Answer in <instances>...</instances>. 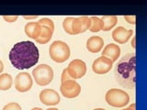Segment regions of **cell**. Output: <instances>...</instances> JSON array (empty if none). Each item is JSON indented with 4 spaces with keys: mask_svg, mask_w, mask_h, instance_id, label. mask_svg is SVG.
<instances>
[{
    "mask_svg": "<svg viewBox=\"0 0 147 110\" xmlns=\"http://www.w3.org/2000/svg\"><path fill=\"white\" fill-rule=\"evenodd\" d=\"M40 52L31 41H20L13 46L9 52V61L18 70H26L35 66L39 62Z\"/></svg>",
    "mask_w": 147,
    "mask_h": 110,
    "instance_id": "1",
    "label": "cell"
},
{
    "mask_svg": "<svg viewBox=\"0 0 147 110\" xmlns=\"http://www.w3.org/2000/svg\"><path fill=\"white\" fill-rule=\"evenodd\" d=\"M115 78L123 87L133 89L136 85V55L127 53L118 62L115 68Z\"/></svg>",
    "mask_w": 147,
    "mask_h": 110,
    "instance_id": "2",
    "label": "cell"
},
{
    "mask_svg": "<svg viewBox=\"0 0 147 110\" xmlns=\"http://www.w3.org/2000/svg\"><path fill=\"white\" fill-rule=\"evenodd\" d=\"M49 54L53 62L62 63L66 62L70 57V48L63 41L55 40L50 46Z\"/></svg>",
    "mask_w": 147,
    "mask_h": 110,
    "instance_id": "3",
    "label": "cell"
},
{
    "mask_svg": "<svg viewBox=\"0 0 147 110\" xmlns=\"http://www.w3.org/2000/svg\"><path fill=\"white\" fill-rule=\"evenodd\" d=\"M105 100L114 107H124L130 102V96L125 91L118 88L109 89L105 95Z\"/></svg>",
    "mask_w": 147,
    "mask_h": 110,
    "instance_id": "4",
    "label": "cell"
},
{
    "mask_svg": "<svg viewBox=\"0 0 147 110\" xmlns=\"http://www.w3.org/2000/svg\"><path fill=\"white\" fill-rule=\"evenodd\" d=\"M36 84L40 86H45L51 84L53 79V70L48 64H40L32 71Z\"/></svg>",
    "mask_w": 147,
    "mask_h": 110,
    "instance_id": "5",
    "label": "cell"
},
{
    "mask_svg": "<svg viewBox=\"0 0 147 110\" xmlns=\"http://www.w3.org/2000/svg\"><path fill=\"white\" fill-rule=\"evenodd\" d=\"M66 70L69 76L71 77V79H80L83 76H85L86 73V64L82 60L76 59L69 63Z\"/></svg>",
    "mask_w": 147,
    "mask_h": 110,
    "instance_id": "6",
    "label": "cell"
},
{
    "mask_svg": "<svg viewBox=\"0 0 147 110\" xmlns=\"http://www.w3.org/2000/svg\"><path fill=\"white\" fill-rule=\"evenodd\" d=\"M60 91L64 97L72 99L79 95L81 92V86L76 81L70 79L62 82L61 86H60Z\"/></svg>",
    "mask_w": 147,
    "mask_h": 110,
    "instance_id": "7",
    "label": "cell"
},
{
    "mask_svg": "<svg viewBox=\"0 0 147 110\" xmlns=\"http://www.w3.org/2000/svg\"><path fill=\"white\" fill-rule=\"evenodd\" d=\"M33 80L29 72H20L15 78V88L20 93H25L31 89Z\"/></svg>",
    "mask_w": 147,
    "mask_h": 110,
    "instance_id": "8",
    "label": "cell"
},
{
    "mask_svg": "<svg viewBox=\"0 0 147 110\" xmlns=\"http://www.w3.org/2000/svg\"><path fill=\"white\" fill-rule=\"evenodd\" d=\"M113 66V62L105 56L96 58L92 64V70L96 74H105L108 73Z\"/></svg>",
    "mask_w": 147,
    "mask_h": 110,
    "instance_id": "9",
    "label": "cell"
},
{
    "mask_svg": "<svg viewBox=\"0 0 147 110\" xmlns=\"http://www.w3.org/2000/svg\"><path fill=\"white\" fill-rule=\"evenodd\" d=\"M40 100L46 105H56L60 103L61 98L55 90L44 89L40 93Z\"/></svg>",
    "mask_w": 147,
    "mask_h": 110,
    "instance_id": "10",
    "label": "cell"
},
{
    "mask_svg": "<svg viewBox=\"0 0 147 110\" xmlns=\"http://www.w3.org/2000/svg\"><path fill=\"white\" fill-rule=\"evenodd\" d=\"M90 17H75L72 23V32L73 35H77L84 33L85 31L89 30L90 28Z\"/></svg>",
    "mask_w": 147,
    "mask_h": 110,
    "instance_id": "11",
    "label": "cell"
},
{
    "mask_svg": "<svg viewBox=\"0 0 147 110\" xmlns=\"http://www.w3.org/2000/svg\"><path fill=\"white\" fill-rule=\"evenodd\" d=\"M132 33L133 31L131 30H128L124 27H118L112 31V38L116 42L123 44L130 40Z\"/></svg>",
    "mask_w": 147,
    "mask_h": 110,
    "instance_id": "12",
    "label": "cell"
},
{
    "mask_svg": "<svg viewBox=\"0 0 147 110\" xmlns=\"http://www.w3.org/2000/svg\"><path fill=\"white\" fill-rule=\"evenodd\" d=\"M104 46V40L99 36H92L86 40V49L91 53H98Z\"/></svg>",
    "mask_w": 147,
    "mask_h": 110,
    "instance_id": "13",
    "label": "cell"
},
{
    "mask_svg": "<svg viewBox=\"0 0 147 110\" xmlns=\"http://www.w3.org/2000/svg\"><path fill=\"white\" fill-rule=\"evenodd\" d=\"M119 55H121V48L117 44L114 43L108 44L102 52V56L109 58L112 62L118 61Z\"/></svg>",
    "mask_w": 147,
    "mask_h": 110,
    "instance_id": "14",
    "label": "cell"
},
{
    "mask_svg": "<svg viewBox=\"0 0 147 110\" xmlns=\"http://www.w3.org/2000/svg\"><path fill=\"white\" fill-rule=\"evenodd\" d=\"M25 33L29 38L32 40H37L40 35L41 32V25L38 22H29L25 25Z\"/></svg>",
    "mask_w": 147,
    "mask_h": 110,
    "instance_id": "15",
    "label": "cell"
},
{
    "mask_svg": "<svg viewBox=\"0 0 147 110\" xmlns=\"http://www.w3.org/2000/svg\"><path fill=\"white\" fill-rule=\"evenodd\" d=\"M53 34V30H51L50 28L46 27V26H41V32L40 35L38 39L36 40V41L39 44H46L48 43L51 40Z\"/></svg>",
    "mask_w": 147,
    "mask_h": 110,
    "instance_id": "16",
    "label": "cell"
},
{
    "mask_svg": "<svg viewBox=\"0 0 147 110\" xmlns=\"http://www.w3.org/2000/svg\"><path fill=\"white\" fill-rule=\"evenodd\" d=\"M100 19L102 20L103 23V31H109L112 30L118 22V18L116 16H104L100 17Z\"/></svg>",
    "mask_w": 147,
    "mask_h": 110,
    "instance_id": "17",
    "label": "cell"
},
{
    "mask_svg": "<svg viewBox=\"0 0 147 110\" xmlns=\"http://www.w3.org/2000/svg\"><path fill=\"white\" fill-rule=\"evenodd\" d=\"M13 85V78L9 73L0 74V90L7 91L11 88Z\"/></svg>",
    "mask_w": 147,
    "mask_h": 110,
    "instance_id": "18",
    "label": "cell"
},
{
    "mask_svg": "<svg viewBox=\"0 0 147 110\" xmlns=\"http://www.w3.org/2000/svg\"><path fill=\"white\" fill-rule=\"evenodd\" d=\"M90 28L89 30L91 32H98L103 29L102 20L98 17H90Z\"/></svg>",
    "mask_w": 147,
    "mask_h": 110,
    "instance_id": "19",
    "label": "cell"
},
{
    "mask_svg": "<svg viewBox=\"0 0 147 110\" xmlns=\"http://www.w3.org/2000/svg\"><path fill=\"white\" fill-rule=\"evenodd\" d=\"M75 19V17H68L66 18H64L63 22V30L66 33L73 35V32H72V23Z\"/></svg>",
    "mask_w": 147,
    "mask_h": 110,
    "instance_id": "20",
    "label": "cell"
},
{
    "mask_svg": "<svg viewBox=\"0 0 147 110\" xmlns=\"http://www.w3.org/2000/svg\"><path fill=\"white\" fill-rule=\"evenodd\" d=\"M38 23L41 26H46L50 28L51 30H53L54 31V23L52 19H50L48 17H42L38 21Z\"/></svg>",
    "mask_w": 147,
    "mask_h": 110,
    "instance_id": "21",
    "label": "cell"
},
{
    "mask_svg": "<svg viewBox=\"0 0 147 110\" xmlns=\"http://www.w3.org/2000/svg\"><path fill=\"white\" fill-rule=\"evenodd\" d=\"M3 110H22V109H21V107L18 103L11 102L5 105L3 107Z\"/></svg>",
    "mask_w": 147,
    "mask_h": 110,
    "instance_id": "22",
    "label": "cell"
},
{
    "mask_svg": "<svg viewBox=\"0 0 147 110\" xmlns=\"http://www.w3.org/2000/svg\"><path fill=\"white\" fill-rule=\"evenodd\" d=\"M71 79V77L69 76L68 74V72H67V70H66V68L65 69H63V71L62 72V77H61V82H65L67 80H70Z\"/></svg>",
    "mask_w": 147,
    "mask_h": 110,
    "instance_id": "23",
    "label": "cell"
},
{
    "mask_svg": "<svg viewBox=\"0 0 147 110\" xmlns=\"http://www.w3.org/2000/svg\"><path fill=\"white\" fill-rule=\"evenodd\" d=\"M124 18H125V20H127L130 24L134 25L135 22H136V17L135 16H125Z\"/></svg>",
    "mask_w": 147,
    "mask_h": 110,
    "instance_id": "24",
    "label": "cell"
},
{
    "mask_svg": "<svg viewBox=\"0 0 147 110\" xmlns=\"http://www.w3.org/2000/svg\"><path fill=\"white\" fill-rule=\"evenodd\" d=\"M3 18H4V19L5 20H6V21H7V22H9V23H12V22H15L17 19H18V16H13V17H11V16H7V17H6V16H5V17H3Z\"/></svg>",
    "mask_w": 147,
    "mask_h": 110,
    "instance_id": "25",
    "label": "cell"
},
{
    "mask_svg": "<svg viewBox=\"0 0 147 110\" xmlns=\"http://www.w3.org/2000/svg\"><path fill=\"white\" fill-rule=\"evenodd\" d=\"M122 110H136V104H131V105H130L129 107H127V108H124V109H122Z\"/></svg>",
    "mask_w": 147,
    "mask_h": 110,
    "instance_id": "26",
    "label": "cell"
},
{
    "mask_svg": "<svg viewBox=\"0 0 147 110\" xmlns=\"http://www.w3.org/2000/svg\"><path fill=\"white\" fill-rule=\"evenodd\" d=\"M4 70V64H3V62L0 60V73H1Z\"/></svg>",
    "mask_w": 147,
    "mask_h": 110,
    "instance_id": "27",
    "label": "cell"
},
{
    "mask_svg": "<svg viewBox=\"0 0 147 110\" xmlns=\"http://www.w3.org/2000/svg\"><path fill=\"white\" fill-rule=\"evenodd\" d=\"M25 19H34V18H37V16H33V17H24Z\"/></svg>",
    "mask_w": 147,
    "mask_h": 110,
    "instance_id": "28",
    "label": "cell"
},
{
    "mask_svg": "<svg viewBox=\"0 0 147 110\" xmlns=\"http://www.w3.org/2000/svg\"><path fill=\"white\" fill-rule=\"evenodd\" d=\"M31 110H43V109L40 108V107H33Z\"/></svg>",
    "mask_w": 147,
    "mask_h": 110,
    "instance_id": "29",
    "label": "cell"
},
{
    "mask_svg": "<svg viewBox=\"0 0 147 110\" xmlns=\"http://www.w3.org/2000/svg\"><path fill=\"white\" fill-rule=\"evenodd\" d=\"M134 43H135V38L133 39V42H131V45H132V47H133V48H135V44H134Z\"/></svg>",
    "mask_w": 147,
    "mask_h": 110,
    "instance_id": "30",
    "label": "cell"
},
{
    "mask_svg": "<svg viewBox=\"0 0 147 110\" xmlns=\"http://www.w3.org/2000/svg\"><path fill=\"white\" fill-rule=\"evenodd\" d=\"M46 110H59V109H57V108H48V109H46Z\"/></svg>",
    "mask_w": 147,
    "mask_h": 110,
    "instance_id": "31",
    "label": "cell"
},
{
    "mask_svg": "<svg viewBox=\"0 0 147 110\" xmlns=\"http://www.w3.org/2000/svg\"><path fill=\"white\" fill-rule=\"evenodd\" d=\"M93 110H106V109H104V108H95Z\"/></svg>",
    "mask_w": 147,
    "mask_h": 110,
    "instance_id": "32",
    "label": "cell"
}]
</instances>
